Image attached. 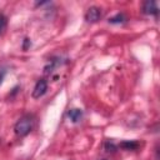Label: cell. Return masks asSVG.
Masks as SVG:
<instances>
[{"label":"cell","mask_w":160,"mask_h":160,"mask_svg":"<svg viewBox=\"0 0 160 160\" xmlns=\"http://www.w3.org/2000/svg\"><path fill=\"white\" fill-rule=\"evenodd\" d=\"M32 126H34V120H32V116L30 115H25L22 118H20L15 126H14V131L18 136H26L31 130H32Z\"/></svg>","instance_id":"obj_1"},{"label":"cell","mask_w":160,"mask_h":160,"mask_svg":"<svg viewBox=\"0 0 160 160\" xmlns=\"http://www.w3.org/2000/svg\"><path fill=\"white\" fill-rule=\"evenodd\" d=\"M48 90V81L45 79H40L36 81L34 89H32V98L34 99H40Z\"/></svg>","instance_id":"obj_2"},{"label":"cell","mask_w":160,"mask_h":160,"mask_svg":"<svg viewBox=\"0 0 160 160\" xmlns=\"http://www.w3.org/2000/svg\"><path fill=\"white\" fill-rule=\"evenodd\" d=\"M101 18V10L98 6H90L85 12V20L88 22H96Z\"/></svg>","instance_id":"obj_3"},{"label":"cell","mask_w":160,"mask_h":160,"mask_svg":"<svg viewBox=\"0 0 160 160\" xmlns=\"http://www.w3.org/2000/svg\"><path fill=\"white\" fill-rule=\"evenodd\" d=\"M158 11H159V9H158V5H156L155 1L148 0L142 4V12L144 14H146V15H158Z\"/></svg>","instance_id":"obj_4"},{"label":"cell","mask_w":160,"mask_h":160,"mask_svg":"<svg viewBox=\"0 0 160 160\" xmlns=\"http://www.w3.org/2000/svg\"><path fill=\"white\" fill-rule=\"evenodd\" d=\"M68 118L72 121V122H78L81 120L82 118V110L80 109H70L68 111Z\"/></svg>","instance_id":"obj_5"},{"label":"cell","mask_w":160,"mask_h":160,"mask_svg":"<svg viewBox=\"0 0 160 160\" xmlns=\"http://www.w3.org/2000/svg\"><path fill=\"white\" fill-rule=\"evenodd\" d=\"M140 146V144L138 141H134V140H125L120 144V148H122L124 150H136Z\"/></svg>","instance_id":"obj_6"},{"label":"cell","mask_w":160,"mask_h":160,"mask_svg":"<svg viewBox=\"0 0 160 160\" xmlns=\"http://www.w3.org/2000/svg\"><path fill=\"white\" fill-rule=\"evenodd\" d=\"M124 21H126V16H125L122 12H119V14H116L115 16H112V18L109 19V22H110V24H121V22H124Z\"/></svg>","instance_id":"obj_7"},{"label":"cell","mask_w":160,"mask_h":160,"mask_svg":"<svg viewBox=\"0 0 160 160\" xmlns=\"http://www.w3.org/2000/svg\"><path fill=\"white\" fill-rule=\"evenodd\" d=\"M6 24H8V19L4 14H0V34L4 32V30L6 29Z\"/></svg>","instance_id":"obj_8"},{"label":"cell","mask_w":160,"mask_h":160,"mask_svg":"<svg viewBox=\"0 0 160 160\" xmlns=\"http://www.w3.org/2000/svg\"><path fill=\"white\" fill-rule=\"evenodd\" d=\"M116 149H118V146L112 142V141H110V140H108L106 142H105V150L106 151H111V152H114V151H116Z\"/></svg>","instance_id":"obj_9"},{"label":"cell","mask_w":160,"mask_h":160,"mask_svg":"<svg viewBox=\"0 0 160 160\" xmlns=\"http://www.w3.org/2000/svg\"><path fill=\"white\" fill-rule=\"evenodd\" d=\"M4 75H5V70H2V71H1V74H0V84H1V81H2Z\"/></svg>","instance_id":"obj_10"},{"label":"cell","mask_w":160,"mask_h":160,"mask_svg":"<svg viewBox=\"0 0 160 160\" xmlns=\"http://www.w3.org/2000/svg\"><path fill=\"white\" fill-rule=\"evenodd\" d=\"M101 160H106V159H101Z\"/></svg>","instance_id":"obj_11"}]
</instances>
